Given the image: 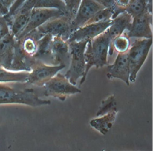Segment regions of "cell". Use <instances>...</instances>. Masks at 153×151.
I'll use <instances>...</instances> for the list:
<instances>
[{"mask_svg": "<svg viewBox=\"0 0 153 151\" xmlns=\"http://www.w3.org/2000/svg\"><path fill=\"white\" fill-rule=\"evenodd\" d=\"M146 10L152 12V0H133L125 11L133 17Z\"/></svg>", "mask_w": 153, "mask_h": 151, "instance_id": "cell-20", "label": "cell"}, {"mask_svg": "<svg viewBox=\"0 0 153 151\" xmlns=\"http://www.w3.org/2000/svg\"><path fill=\"white\" fill-rule=\"evenodd\" d=\"M111 42V40L105 31L88 41L84 51L85 72L79 85L84 83L88 72L93 66L98 68L108 64L107 56Z\"/></svg>", "mask_w": 153, "mask_h": 151, "instance_id": "cell-1", "label": "cell"}, {"mask_svg": "<svg viewBox=\"0 0 153 151\" xmlns=\"http://www.w3.org/2000/svg\"><path fill=\"white\" fill-rule=\"evenodd\" d=\"M130 2V0H114L115 6L124 11L126 10V8L129 5Z\"/></svg>", "mask_w": 153, "mask_h": 151, "instance_id": "cell-27", "label": "cell"}, {"mask_svg": "<svg viewBox=\"0 0 153 151\" xmlns=\"http://www.w3.org/2000/svg\"><path fill=\"white\" fill-rule=\"evenodd\" d=\"M81 0H66V15L72 20L78 10Z\"/></svg>", "mask_w": 153, "mask_h": 151, "instance_id": "cell-24", "label": "cell"}, {"mask_svg": "<svg viewBox=\"0 0 153 151\" xmlns=\"http://www.w3.org/2000/svg\"><path fill=\"white\" fill-rule=\"evenodd\" d=\"M62 1H63L64 2H65V1H66V0H62Z\"/></svg>", "mask_w": 153, "mask_h": 151, "instance_id": "cell-31", "label": "cell"}, {"mask_svg": "<svg viewBox=\"0 0 153 151\" xmlns=\"http://www.w3.org/2000/svg\"><path fill=\"white\" fill-rule=\"evenodd\" d=\"M152 38H136L127 51L130 67L129 81L135 82L137 74L147 58Z\"/></svg>", "mask_w": 153, "mask_h": 151, "instance_id": "cell-3", "label": "cell"}, {"mask_svg": "<svg viewBox=\"0 0 153 151\" xmlns=\"http://www.w3.org/2000/svg\"><path fill=\"white\" fill-rule=\"evenodd\" d=\"M30 11L18 12L13 17L10 24V30L15 39L19 37L27 26L30 17Z\"/></svg>", "mask_w": 153, "mask_h": 151, "instance_id": "cell-18", "label": "cell"}, {"mask_svg": "<svg viewBox=\"0 0 153 151\" xmlns=\"http://www.w3.org/2000/svg\"><path fill=\"white\" fill-rule=\"evenodd\" d=\"M10 32L9 25L5 17L0 15V39Z\"/></svg>", "mask_w": 153, "mask_h": 151, "instance_id": "cell-26", "label": "cell"}, {"mask_svg": "<svg viewBox=\"0 0 153 151\" xmlns=\"http://www.w3.org/2000/svg\"><path fill=\"white\" fill-rule=\"evenodd\" d=\"M64 64L48 65L42 61H35L30 67V71L26 83L38 86H42L47 81L54 76L58 71L65 68Z\"/></svg>", "mask_w": 153, "mask_h": 151, "instance_id": "cell-6", "label": "cell"}, {"mask_svg": "<svg viewBox=\"0 0 153 151\" xmlns=\"http://www.w3.org/2000/svg\"><path fill=\"white\" fill-rule=\"evenodd\" d=\"M88 41H72L68 43L71 59L69 68L65 76L74 85L76 84V81L84 76L85 72L84 51Z\"/></svg>", "mask_w": 153, "mask_h": 151, "instance_id": "cell-4", "label": "cell"}, {"mask_svg": "<svg viewBox=\"0 0 153 151\" xmlns=\"http://www.w3.org/2000/svg\"><path fill=\"white\" fill-rule=\"evenodd\" d=\"M132 18V16L125 11L112 19L110 26L105 30L111 41L129 29Z\"/></svg>", "mask_w": 153, "mask_h": 151, "instance_id": "cell-14", "label": "cell"}, {"mask_svg": "<svg viewBox=\"0 0 153 151\" xmlns=\"http://www.w3.org/2000/svg\"><path fill=\"white\" fill-rule=\"evenodd\" d=\"M29 72L28 71L9 70L0 66V83H26Z\"/></svg>", "mask_w": 153, "mask_h": 151, "instance_id": "cell-19", "label": "cell"}, {"mask_svg": "<svg viewBox=\"0 0 153 151\" xmlns=\"http://www.w3.org/2000/svg\"><path fill=\"white\" fill-rule=\"evenodd\" d=\"M106 76L109 79L118 78L129 86L130 67L128 52H118L112 64L107 66Z\"/></svg>", "mask_w": 153, "mask_h": 151, "instance_id": "cell-12", "label": "cell"}, {"mask_svg": "<svg viewBox=\"0 0 153 151\" xmlns=\"http://www.w3.org/2000/svg\"><path fill=\"white\" fill-rule=\"evenodd\" d=\"M42 86L44 89V96L58 98L61 101H65L71 95L81 92L79 89L72 84L61 73H57Z\"/></svg>", "mask_w": 153, "mask_h": 151, "instance_id": "cell-5", "label": "cell"}, {"mask_svg": "<svg viewBox=\"0 0 153 151\" xmlns=\"http://www.w3.org/2000/svg\"><path fill=\"white\" fill-rule=\"evenodd\" d=\"M8 12V8L5 4V0H0V15L4 16Z\"/></svg>", "mask_w": 153, "mask_h": 151, "instance_id": "cell-29", "label": "cell"}, {"mask_svg": "<svg viewBox=\"0 0 153 151\" xmlns=\"http://www.w3.org/2000/svg\"><path fill=\"white\" fill-rule=\"evenodd\" d=\"M5 103H20L35 107L50 105L51 102L40 99L32 88L18 90L6 83H0V104Z\"/></svg>", "mask_w": 153, "mask_h": 151, "instance_id": "cell-2", "label": "cell"}, {"mask_svg": "<svg viewBox=\"0 0 153 151\" xmlns=\"http://www.w3.org/2000/svg\"><path fill=\"white\" fill-rule=\"evenodd\" d=\"M130 45V38L125 33L113 39L110 44L108 53L111 55L114 51L117 52H127Z\"/></svg>", "mask_w": 153, "mask_h": 151, "instance_id": "cell-21", "label": "cell"}, {"mask_svg": "<svg viewBox=\"0 0 153 151\" xmlns=\"http://www.w3.org/2000/svg\"><path fill=\"white\" fill-rule=\"evenodd\" d=\"M66 15V13L59 9L53 8H33L30 11V17L27 26L16 39L20 40L30 32L35 30L50 19Z\"/></svg>", "mask_w": 153, "mask_h": 151, "instance_id": "cell-8", "label": "cell"}, {"mask_svg": "<svg viewBox=\"0 0 153 151\" xmlns=\"http://www.w3.org/2000/svg\"><path fill=\"white\" fill-rule=\"evenodd\" d=\"M114 14V6L111 7L103 8L98 11L87 22L86 24L96 23L105 22L111 20Z\"/></svg>", "mask_w": 153, "mask_h": 151, "instance_id": "cell-22", "label": "cell"}, {"mask_svg": "<svg viewBox=\"0 0 153 151\" xmlns=\"http://www.w3.org/2000/svg\"><path fill=\"white\" fill-rule=\"evenodd\" d=\"M71 20L66 15L50 19L35 30L41 34L57 36L67 41L71 33Z\"/></svg>", "mask_w": 153, "mask_h": 151, "instance_id": "cell-7", "label": "cell"}, {"mask_svg": "<svg viewBox=\"0 0 153 151\" xmlns=\"http://www.w3.org/2000/svg\"><path fill=\"white\" fill-rule=\"evenodd\" d=\"M51 51L53 65L63 64L69 58V46L66 40L57 36H53L51 41Z\"/></svg>", "mask_w": 153, "mask_h": 151, "instance_id": "cell-15", "label": "cell"}, {"mask_svg": "<svg viewBox=\"0 0 153 151\" xmlns=\"http://www.w3.org/2000/svg\"><path fill=\"white\" fill-rule=\"evenodd\" d=\"M33 8H57L64 11L66 14V4L62 0H26L17 10L15 14L18 12L30 11Z\"/></svg>", "mask_w": 153, "mask_h": 151, "instance_id": "cell-16", "label": "cell"}, {"mask_svg": "<svg viewBox=\"0 0 153 151\" xmlns=\"http://www.w3.org/2000/svg\"><path fill=\"white\" fill-rule=\"evenodd\" d=\"M152 14L148 11L133 17L131 26L127 32H124L130 39L152 38Z\"/></svg>", "mask_w": 153, "mask_h": 151, "instance_id": "cell-9", "label": "cell"}, {"mask_svg": "<svg viewBox=\"0 0 153 151\" xmlns=\"http://www.w3.org/2000/svg\"><path fill=\"white\" fill-rule=\"evenodd\" d=\"M16 39L9 32L0 39V66L11 70L14 54Z\"/></svg>", "mask_w": 153, "mask_h": 151, "instance_id": "cell-13", "label": "cell"}, {"mask_svg": "<svg viewBox=\"0 0 153 151\" xmlns=\"http://www.w3.org/2000/svg\"><path fill=\"white\" fill-rule=\"evenodd\" d=\"M104 8L111 7L114 5V0H94Z\"/></svg>", "mask_w": 153, "mask_h": 151, "instance_id": "cell-28", "label": "cell"}, {"mask_svg": "<svg viewBox=\"0 0 153 151\" xmlns=\"http://www.w3.org/2000/svg\"><path fill=\"white\" fill-rule=\"evenodd\" d=\"M117 109V103L114 95L109 96L106 99L102 101L100 106L96 113L97 117H100Z\"/></svg>", "mask_w": 153, "mask_h": 151, "instance_id": "cell-23", "label": "cell"}, {"mask_svg": "<svg viewBox=\"0 0 153 151\" xmlns=\"http://www.w3.org/2000/svg\"><path fill=\"white\" fill-rule=\"evenodd\" d=\"M14 0H5V5L7 6V7L8 8V10H9V8L10 7H11V5L13 4V3L14 2Z\"/></svg>", "mask_w": 153, "mask_h": 151, "instance_id": "cell-30", "label": "cell"}, {"mask_svg": "<svg viewBox=\"0 0 153 151\" xmlns=\"http://www.w3.org/2000/svg\"><path fill=\"white\" fill-rule=\"evenodd\" d=\"M103 8L94 0H81L76 12L71 20V32L85 25L98 11Z\"/></svg>", "mask_w": 153, "mask_h": 151, "instance_id": "cell-10", "label": "cell"}, {"mask_svg": "<svg viewBox=\"0 0 153 151\" xmlns=\"http://www.w3.org/2000/svg\"><path fill=\"white\" fill-rule=\"evenodd\" d=\"M117 113V109L113 110L99 118L91 119L90 121V124L102 134L105 135L115 121Z\"/></svg>", "mask_w": 153, "mask_h": 151, "instance_id": "cell-17", "label": "cell"}, {"mask_svg": "<svg viewBox=\"0 0 153 151\" xmlns=\"http://www.w3.org/2000/svg\"><path fill=\"white\" fill-rule=\"evenodd\" d=\"M132 1H133V0H130V2H131Z\"/></svg>", "mask_w": 153, "mask_h": 151, "instance_id": "cell-32", "label": "cell"}, {"mask_svg": "<svg viewBox=\"0 0 153 151\" xmlns=\"http://www.w3.org/2000/svg\"><path fill=\"white\" fill-rule=\"evenodd\" d=\"M25 1L26 0H14V2L13 3V4L11 5V7L9 8L8 14L4 16L5 18V20H7V21L9 25V27H10V24L11 23V19H12L13 17L14 16V15L15 14V13L16 12L17 10L20 7V6L23 4V2Z\"/></svg>", "mask_w": 153, "mask_h": 151, "instance_id": "cell-25", "label": "cell"}, {"mask_svg": "<svg viewBox=\"0 0 153 151\" xmlns=\"http://www.w3.org/2000/svg\"><path fill=\"white\" fill-rule=\"evenodd\" d=\"M111 21L112 20L105 22L86 24L72 32L67 42L91 40L105 32L110 26Z\"/></svg>", "mask_w": 153, "mask_h": 151, "instance_id": "cell-11", "label": "cell"}]
</instances>
